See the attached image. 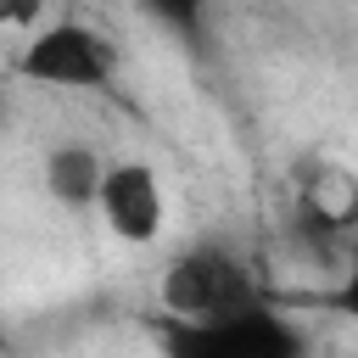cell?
<instances>
[{"label": "cell", "instance_id": "1", "mask_svg": "<svg viewBox=\"0 0 358 358\" xmlns=\"http://www.w3.org/2000/svg\"><path fill=\"white\" fill-rule=\"evenodd\" d=\"M157 302H162V319H173V324H218V319L263 308L268 296H263V285L252 280V268L235 246L196 241L162 268Z\"/></svg>", "mask_w": 358, "mask_h": 358}, {"label": "cell", "instance_id": "2", "mask_svg": "<svg viewBox=\"0 0 358 358\" xmlns=\"http://www.w3.org/2000/svg\"><path fill=\"white\" fill-rule=\"evenodd\" d=\"M17 78L39 84V90H78V95H101L117 84V45L90 28V22H45L22 50H17Z\"/></svg>", "mask_w": 358, "mask_h": 358}, {"label": "cell", "instance_id": "3", "mask_svg": "<svg viewBox=\"0 0 358 358\" xmlns=\"http://www.w3.org/2000/svg\"><path fill=\"white\" fill-rule=\"evenodd\" d=\"M162 358H308V336L274 302L218 319V324H173L162 319Z\"/></svg>", "mask_w": 358, "mask_h": 358}, {"label": "cell", "instance_id": "4", "mask_svg": "<svg viewBox=\"0 0 358 358\" xmlns=\"http://www.w3.org/2000/svg\"><path fill=\"white\" fill-rule=\"evenodd\" d=\"M95 213L106 218V229H112L117 241H129V246H151V241L162 235V218H168L157 168H151V162H134V157L112 162Z\"/></svg>", "mask_w": 358, "mask_h": 358}, {"label": "cell", "instance_id": "5", "mask_svg": "<svg viewBox=\"0 0 358 358\" xmlns=\"http://www.w3.org/2000/svg\"><path fill=\"white\" fill-rule=\"evenodd\" d=\"M106 157L90 140H56L45 151V196L67 213H90L101 207V185H106Z\"/></svg>", "mask_w": 358, "mask_h": 358}, {"label": "cell", "instance_id": "6", "mask_svg": "<svg viewBox=\"0 0 358 358\" xmlns=\"http://www.w3.org/2000/svg\"><path fill=\"white\" fill-rule=\"evenodd\" d=\"M324 302L358 324V246H352V257H347V268H341V285H336V291H324Z\"/></svg>", "mask_w": 358, "mask_h": 358}]
</instances>
